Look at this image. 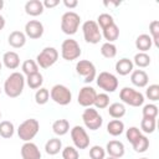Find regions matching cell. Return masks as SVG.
Segmentation results:
<instances>
[{
  "label": "cell",
  "instance_id": "6da1fadb",
  "mask_svg": "<svg viewBox=\"0 0 159 159\" xmlns=\"http://www.w3.org/2000/svg\"><path fill=\"white\" fill-rule=\"evenodd\" d=\"M25 83H26V81H25V77L22 73L12 72V73H10V76H7V78L4 82V92L7 97L16 98L22 93Z\"/></svg>",
  "mask_w": 159,
  "mask_h": 159
},
{
  "label": "cell",
  "instance_id": "7a4b0ae2",
  "mask_svg": "<svg viewBox=\"0 0 159 159\" xmlns=\"http://www.w3.org/2000/svg\"><path fill=\"white\" fill-rule=\"evenodd\" d=\"M40 130V123L35 118H29L20 123L17 128V135L19 138L25 143V142H31L36 137V134Z\"/></svg>",
  "mask_w": 159,
  "mask_h": 159
},
{
  "label": "cell",
  "instance_id": "3957f363",
  "mask_svg": "<svg viewBox=\"0 0 159 159\" xmlns=\"http://www.w3.org/2000/svg\"><path fill=\"white\" fill-rule=\"evenodd\" d=\"M81 16L75 11H66L61 16V30L66 35H75L80 27Z\"/></svg>",
  "mask_w": 159,
  "mask_h": 159
},
{
  "label": "cell",
  "instance_id": "277c9868",
  "mask_svg": "<svg viewBox=\"0 0 159 159\" xmlns=\"http://www.w3.org/2000/svg\"><path fill=\"white\" fill-rule=\"evenodd\" d=\"M119 98L123 104L130 107H140L144 103V94L132 87H123L119 92Z\"/></svg>",
  "mask_w": 159,
  "mask_h": 159
},
{
  "label": "cell",
  "instance_id": "5b68a950",
  "mask_svg": "<svg viewBox=\"0 0 159 159\" xmlns=\"http://www.w3.org/2000/svg\"><path fill=\"white\" fill-rule=\"evenodd\" d=\"M82 32H83V39L86 42L96 45L102 40V32L99 26L97 25L96 21L93 20H87L82 25Z\"/></svg>",
  "mask_w": 159,
  "mask_h": 159
},
{
  "label": "cell",
  "instance_id": "8992f818",
  "mask_svg": "<svg viewBox=\"0 0 159 159\" xmlns=\"http://www.w3.org/2000/svg\"><path fill=\"white\" fill-rule=\"evenodd\" d=\"M82 120H83L84 127L87 129H89V130H97L103 124L102 116L98 113V111L96 108H92V107H88V108H86L83 111V113H82Z\"/></svg>",
  "mask_w": 159,
  "mask_h": 159
},
{
  "label": "cell",
  "instance_id": "52a82bcc",
  "mask_svg": "<svg viewBox=\"0 0 159 159\" xmlns=\"http://www.w3.org/2000/svg\"><path fill=\"white\" fill-rule=\"evenodd\" d=\"M57 60H58V51L51 46L45 47L36 56V63L41 68H50L57 62Z\"/></svg>",
  "mask_w": 159,
  "mask_h": 159
},
{
  "label": "cell",
  "instance_id": "ba28073f",
  "mask_svg": "<svg viewBox=\"0 0 159 159\" xmlns=\"http://www.w3.org/2000/svg\"><path fill=\"white\" fill-rule=\"evenodd\" d=\"M76 73L81 77H83L84 83H91L97 77L96 66L93 65V62H91L88 60H80L76 63Z\"/></svg>",
  "mask_w": 159,
  "mask_h": 159
},
{
  "label": "cell",
  "instance_id": "9c48e42d",
  "mask_svg": "<svg viewBox=\"0 0 159 159\" xmlns=\"http://www.w3.org/2000/svg\"><path fill=\"white\" fill-rule=\"evenodd\" d=\"M50 97L55 103H57L60 106H67L72 101V93H71L70 88L66 87L65 84H60V83L55 84L51 88Z\"/></svg>",
  "mask_w": 159,
  "mask_h": 159
},
{
  "label": "cell",
  "instance_id": "30bf717a",
  "mask_svg": "<svg viewBox=\"0 0 159 159\" xmlns=\"http://www.w3.org/2000/svg\"><path fill=\"white\" fill-rule=\"evenodd\" d=\"M82 51L78 42L73 39H66L61 45V56L66 61H75L81 56Z\"/></svg>",
  "mask_w": 159,
  "mask_h": 159
},
{
  "label": "cell",
  "instance_id": "8fae6325",
  "mask_svg": "<svg viewBox=\"0 0 159 159\" xmlns=\"http://www.w3.org/2000/svg\"><path fill=\"white\" fill-rule=\"evenodd\" d=\"M96 82L101 89H103L104 92H109V93H113L118 88V84H119L118 78L113 73L107 72V71L101 72L96 77Z\"/></svg>",
  "mask_w": 159,
  "mask_h": 159
},
{
  "label": "cell",
  "instance_id": "7c38bea8",
  "mask_svg": "<svg viewBox=\"0 0 159 159\" xmlns=\"http://www.w3.org/2000/svg\"><path fill=\"white\" fill-rule=\"evenodd\" d=\"M71 139L76 149H87L89 147V137L82 125H75L71 129Z\"/></svg>",
  "mask_w": 159,
  "mask_h": 159
},
{
  "label": "cell",
  "instance_id": "4fadbf2b",
  "mask_svg": "<svg viewBox=\"0 0 159 159\" xmlns=\"http://www.w3.org/2000/svg\"><path fill=\"white\" fill-rule=\"evenodd\" d=\"M96 96H97V92L93 87L91 86H83L80 92H78V96H77V102L80 106L84 107V108H88V107H92L93 103H94V99H96Z\"/></svg>",
  "mask_w": 159,
  "mask_h": 159
},
{
  "label": "cell",
  "instance_id": "5bb4252c",
  "mask_svg": "<svg viewBox=\"0 0 159 159\" xmlns=\"http://www.w3.org/2000/svg\"><path fill=\"white\" fill-rule=\"evenodd\" d=\"M25 35L31 40H37L43 35V25L39 20H30L25 24Z\"/></svg>",
  "mask_w": 159,
  "mask_h": 159
},
{
  "label": "cell",
  "instance_id": "9a60e30c",
  "mask_svg": "<svg viewBox=\"0 0 159 159\" xmlns=\"http://www.w3.org/2000/svg\"><path fill=\"white\" fill-rule=\"evenodd\" d=\"M20 153L22 159H41V152L32 142H25L20 149Z\"/></svg>",
  "mask_w": 159,
  "mask_h": 159
},
{
  "label": "cell",
  "instance_id": "2e32d148",
  "mask_svg": "<svg viewBox=\"0 0 159 159\" xmlns=\"http://www.w3.org/2000/svg\"><path fill=\"white\" fill-rule=\"evenodd\" d=\"M106 153L108 154V157H113V158H122L125 153V148H124V144L120 142V140H109L106 145Z\"/></svg>",
  "mask_w": 159,
  "mask_h": 159
},
{
  "label": "cell",
  "instance_id": "e0dca14e",
  "mask_svg": "<svg viewBox=\"0 0 159 159\" xmlns=\"http://www.w3.org/2000/svg\"><path fill=\"white\" fill-rule=\"evenodd\" d=\"M130 82L138 88H144L148 86L149 77L144 70H133L130 73Z\"/></svg>",
  "mask_w": 159,
  "mask_h": 159
},
{
  "label": "cell",
  "instance_id": "ac0fdd59",
  "mask_svg": "<svg viewBox=\"0 0 159 159\" xmlns=\"http://www.w3.org/2000/svg\"><path fill=\"white\" fill-rule=\"evenodd\" d=\"M7 42L11 47L14 48H21L25 46L26 43V35L25 32L22 31H19V30H15L12 32H10L9 37H7Z\"/></svg>",
  "mask_w": 159,
  "mask_h": 159
},
{
  "label": "cell",
  "instance_id": "d6986e66",
  "mask_svg": "<svg viewBox=\"0 0 159 159\" xmlns=\"http://www.w3.org/2000/svg\"><path fill=\"white\" fill-rule=\"evenodd\" d=\"M114 68H116V72H117L118 75H120V76H127V75H129V73L133 72L134 65H133V61H132V60H129V58H127V57H123V58H120V60H118V61L116 62Z\"/></svg>",
  "mask_w": 159,
  "mask_h": 159
},
{
  "label": "cell",
  "instance_id": "ffe728a7",
  "mask_svg": "<svg viewBox=\"0 0 159 159\" xmlns=\"http://www.w3.org/2000/svg\"><path fill=\"white\" fill-rule=\"evenodd\" d=\"M2 65L9 70H16L20 66V56L15 51H7L2 55Z\"/></svg>",
  "mask_w": 159,
  "mask_h": 159
},
{
  "label": "cell",
  "instance_id": "44dd1931",
  "mask_svg": "<svg viewBox=\"0 0 159 159\" xmlns=\"http://www.w3.org/2000/svg\"><path fill=\"white\" fill-rule=\"evenodd\" d=\"M43 4L40 0H29L25 4V12L30 16H39L43 12Z\"/></svg>",
  "mask_w": 159,
  "mask_h": 159
},
{
  "label": "cell",
  "instance_id": "7402d4cb",
  "mask_svg": "<svg viewBox=\"0 0 159 159\" xmlns=\"http://www.w3.org/2000/svg\"><path fill=\"white\" fill-rule=\"evenodd\" d=\"M102 37H104V40H107V42H114L116 40H118L119 37V27L117 26V24H112L107 27H104L102 31Z\"/></svg>",
  "mask_w": 159,
  "mask_h": 159
},
{
  "label": "cell",
  "instance_id": "603a6c76",
  "mask_svg": "<svg viewBox=\"0 0 159 159\" xmlns=\"http://www.w3.org/2000/svg\"><path fill=\"white\" fill-rule=\"evenodd\" d=\"M153 46V41L148 34H142L135 39V47L139 52H147Z\"/></svg>",
  "mask_w": 159,
  "mask_h": 159
},
{
  "label": "cell",
  "instance_id": "cb8c5ba5",
  "mask_svg": "<svg viewBox=\"0 0 159 159\" xmlns=\"http://www.w3.org/2000/svg\"><path fill=\"white\" fill-rule=\"evenodd\" d=\"M62 150V142L60 138H51L45 144V152L48 155H56Z\"/></svg>",
  "mask_w": 159,
  "mask_h": 159
},
{
  "label": "cell",
  "instance_id": "d4e9b609",
  "mask_svg": "<svg viewBox=\"0 0 159 159\" xmlns=\"http://www.w3.org/2000/svg\"><path fill=\"white\" fill-rule=\"evenodd\" d=\"M70 130V122L67 119H57L52 123V132L58 135V137H62L65 134H67Z\"/></svg>",
  "mask_w": 159,
  "mask_h": 159
},
{
  "label": "cell",
  "instance_id": "484cf974",
  "mask_svg": "<svg viewBox=\"0 0 159 159\" xmlns=\"http://www.w3.org/2000/svg\"><path fill=\"white\" fill-rule=\"evenodd\" d=\"M107 132L112 137H118L124 132V123L120 119H112L107 124Z\"/></svg>",
  "mask_w": 159,
  "mask_h": 159
},
{
  "label": "cell",
  "instance_id": "4316f807",
  "mask_svg": "<svg viewBox=\"0 0 159 159\" xmlns=\"http://www.w3.org/2000/svg\"><path fill=\"white\" fill-rule=\"evenodd\" d=\"M107 108H108V114L114 119H120L125 114V111H127L125 106L120 102H114V103L109 104Z\"/></svg>",
  "mask_w": 159,
  "mask_h": 159
},
{
  "label": "cell",
  "instance_id": "83f0119b",
  "mask_svg": "<svg viewBox=\"0 0 159 159\" xmlns=\"http://www.w3.org/2000/svg\"><path fill=\"white\" fill-rule=\"evenodd\" d=\"M132 147H133L134 152H137V153H144V152H147L148 148H149V139H148V137L144 135V134H140L132 143Z\"/></svg>",
  "mask_w": 159,
  "mask_h": 159
},
{
  "label": "cell",
  "instance_id": "f1b7e54d",
  "mask_svg": "<svg viewBox=\"0 0 159 159\" xmlns=\"http://www.w3.org/2000/svg\"><path fill=\"white\" fill-rule=\"evenodd\" d=\"M25 81H26V84L31 89H39V88H41V86L43 83V77H42V75L40 72H37V73L26 76Z\"/></svg>",
  "mask_w": 159,
  "mask_h": 159
},
{
  "label": "cell",
  "instance_id": "f546056e",
  "mask_svg": "<svg viewBox=\"0 0 159 159\" xmlns=\"http://www.w3.org/2000/svg\"><path fill=\"white\" fill-rule=\"evenodd\" d=\"M15 133V127L10 120L0 122V137L5 139H10Z\"/></svg>",
  "mask_w": 159,
  "mask_h": 159
},
{
  "label": "cell",
  "instance_id": "4dcf8cb0",
  "mask_svg": "<svg viewBox=\"0 0 159 159\" xmlns=\"http://www.w3.org/2000/svg\"><path fill=\"white\" fill-rule=\"evenodd\" d=\"M133 65L138 66L139 68H145L150 65V56L147 52H138L134 55Z\"/></svg>",
  "mask_w": 159,
  "mask_h": 159
},
{
  "label": "cell",
  "instance_id": "1f68e13d",
  "mask_svg": "<svg viewBox=\"0 0 159 159\" xmlns=\"http://www.w3.org/2000/svg\"><path fill=\"white\" fill-rule=\"evenodd\" d=\"M101 55L106 58H113L117 55V46L112 42H104L101 46Z\"/></svg>",
  "mask_w": 159,
  "mask_h": 159
},
{
  "label": "cell",
  "instance_id": "d6a6232c",
  "mask_svg": "<svg viewBox=\"0 0 159 159\" xmlns=\"http://www.w3.org/2000/svg\"><path fill=\"white\" fill-rule=\"evenodd\" d=\"M21 70H22V75L30 76V75H34V73H37L39 72V66H37L36 61H34V60H26V61L22 62Z\"/></svg>",
  "mask_w": 159,
  "mask_h": 159
},
{
  "label": "cell",
  "instance_id": "836d02e7",
  "mask_svg": "<svg viewBox=\"0 0 159 159\" xmlns=\"http://www.w3.org/2000/svg\"><path fill=\"white\" fill-rule=\"evenodd\" d=\"M149 32H150V39L153 41V45L155 47H159V21L153 20L149 24Z\"/></svg>",
  "mask_w": 159,
  "mask_h": 159
},
{
  "label": "cell",
  "instance_id": "e575fe53",
  "mask_svg": "<svg viewBox=\"0 0 159 159\" xmlns=\"http://www.w3.org/2000/svg\"><path fill=\"white\" fill-rule=\"evenodd\" d=\"M50 99V91L45 87H41L39 89H36V93H35V102L40 106H43L48 102Z\"/></svg>",
  "mask_w": 159,
  "mask_h": 159
},
{
  "label": "cell",
  "instance_id": "d590c367",
  "mask_svg": "<svg viewBox=\"0 0 159 159\" xmlns=\"http://www.w3.org/2000/svg\"><path fill=\"white\" fill-rule=\"evenodd\" d=\"M142 114L143 118H150V119H155L158 116V106L154 103H148L144 104L143 109H142Z\"/></svg>",
  "mask_w": 159,
  "mask_h": 159
},
{
  "label": "cell",
  "instance_id": "8d00e7d4",
  "mask_svg": "<svg viewBox=\"0 0 159 159\" xmlns=\"http://www.w3.org/2000/svg\"><path fill=\"white\" fill-rule=\"evenodd\" d=\"M157 128V120L150 118H143L140 122V132H144L147 134H150Z\"/></svg>",
  "mask_w": 159,
  "mask_h": 159
},
{
  "label": "cell",
  "instance_id": "74e56055",
  "mask_svg": "<svg viewBox=\"0 0 159 159\" xmlns=\"http://www.w3.org/2000/svg\"><path fill=\"white\" fill-rule=\"evenodd\" d=\"M93 106L96 107V109H104V108H107L109 106V96L107 93H99V94L97 93Z\"/></svg>",
  "mask_w": 159,
  "mask_h": 159
},
{
  "label": "cell",
  "instance_id": "f35d334b",
  "mask_svg": "<svg viewBox=\"0 0 159 159\" xmlns=\"http://www.w3.org/2000/svg\"><path fill=\"white\" fill-rule=\"evenodd\" d=\"M112 24H114V19H113L112 15H109L107 12H103V14L98 15V17H97V25L99 26L101 30H103L104 27H107V26H109Z\"/></svg>",
  "mask_w": 159,
  "mask_h": 159
},
{
  "label": "cell",
  "instance_id": "ab89813d",
  "mask_svg": "<svg viewBox=\"0 0 159 159\" xmlns=\"http://www.w3.org/2000/svg\"><path fill=\"white\" fill-rule=\"evenodd\" d=\"M145 97L153 102L159 101V84H149L145 89Z\"/></svg>",
  "mask_w": 159,
  "mask_h": 159
},
{
  "label": "cell",
  "instance_id": "60d3db41",
  "mask_svg": "<svg viewBox=\"0 0 159 159\" xmlns=\"http://www.w3.org/2000/svg\"><path fill=\"white\" fill-rule=\"evenodd\" d=\"M80 153L73 145H67L62 149V159H78Z\"/></svg>",
  "mask_w": 159,
  "mask_h": 159
},
{
  "label": "cell",
  "instance_id": "b9f144b4",
  "mask_svg": "<svg viewBox=\"0 0 159 159\" xmlns=\"http://www.w3.org/2000/svg\"><path fill=\"white\" fill-rule=\"evenodd\" d=\"M89 158L91 159H104L106 158V149L101 145H93L89 148Z\"/></svg>",
  "mask_w": 159,
  "mask_h": 159
},
{
  "label": "cell",
  "instance_id": "7bdbcfd3",
  "mask_svg": "<svg viewBox=\"0 0 159 159\" xmlns=\"http://www.w3.org/2000/svg\"><path fill=\"white\" fill-rule=\"evenodd\" d=\"M142 134V132H140V129L138 128V127H129L127 130H125V138L128 139V142L132 144L139 135Z\"/></svg>",
  "mask_w": 159,
  "mask_h": 159
},
{
  "label": "cell",
  "instance_id": "ee69618b",
  "mask_svg": "<svg viewBox=\"0 0 159 159\" xmlns=\"http://www.w3.org/2000/svg\"><path fill=\"white\" fill-rule=\"evenodd\" d=\"M42 4H43V7L52 9V7H56L60 4V1L58 0H45V1H42Z\"/></svg>",
  "mask_w": 159,
  "mask_h": 159
},
{
  "label": "cell",
  "instance_id": "f6af8a7d",
  "mask_svg": "<svg viewBox=\"0 0 159 159\" xmlns=\"http://www.w3.org/2000/svg\"><path fill=\"white\" fill-rule=\"evenodd\" d=\"M63 5L67 7V9H75L77 5H78V1L77 0H63Z\"/></svg>",
  "mask_w": 159,
  "mask_h": 159
},
{
  "label": "cell",
  "instance_id": "bcb514c9",
  "mask_svg": "<svg viewBox=\"0 0 159 159\" xmlns=\"http://www.w3.org/2000/svg\"><path fill=\"white\" fill-rule=\"evenodd\" d=\"M119 4H120L119 1H116V2H113V1H109V2H108V1H104V5H106V6H117V5H119Z\"/></svg>",
  "mask_w": 159,
  "mask_h": 159
},
{
  "label": "cell",
  "instance_id": "7dc6e473",
  "mask_svg": "<svg viewBox=\"0 0 159 159\" xmlns=\"http://www.w3.org/2000/svg\"><path fill=\"white\" fill-rule=\"evenodd\" d=\"M4 27H5V19H4V16L0 14V31H1Z\"/></svg>",
  "mask_w": 159,
  "mask_h": 159
},
{
  "label": "cell",
  "instance_id": "c3c4849f",
  "mask_svg": "<svg viewBox=\"0 0 159 159\" xmlns=\"http://www.w3.org/2000/svg\"><path fill=\"white\" fill-rule=\"evenodd\" d=\"M2 7H4V1L0 0V10H2Z\"/></svg>",
  "mask_w": 159,
  "mask_h": 159
},
{
  "label": "cell",
  "instance_id": "681fc988",
  "mask_svg": "<svg viewBox=\"0 0 159 159\" xmlns=\"http://www.w3.org/2000/svg\"><path fill=\"white\" fill-rule=\"evenodd\" d=\"M104 159H117V158H113V157H108V158H104Z\"/></svg>",
  "mask_w": 159,
  "mask_h": 159
},
{
  "label": "cell",
  "instance_id": "f907efd6",
  "mask_svg": "<svg viewBox=\"0 0 159 159\" xmlns=\"http://www.w3.org/2000/svg\"><path fill=\"white\" fill-rule=\"evenodd\" d=\"M1 68H2V63L0 62V71H1Z\"/></svg>",
  "mask_w": 159,
  "mask_h": 159
},
{
  "label": "cell",
  "instance_id": "816d5d0a",
  "mask_svg": "<svg viewBox=\"0 0 159 159\" xmlns=\"http://www.w3.org/2000/svg\"><path fill=\"white\" fill-rule=\"evenodd\" d=\"M139 159H148V158H144V157H143V158H139Z\"/></svg>",
  "mask_w": 159,
  "mask_h": 159
},
{
  "label": "cell",
  "instance_id": "f5cc1de1",
  "mask_svg": "<svg viewBox=\"0 0 159 159\" xmlns=\"http://www.w3.org/2000/svg\"><path fill=\"white\" fill-rule=\"evenodd\" d=\"M0 119H1V111H0Z\"/></svg>",
  "mask_w": 159,
  "mask_h": 159
},
{
  "label": "cell",
  "instance_id": "db71d44e",
  "mask_svg": "<svg viewBox=\"0 0 159 159\" xmlns=\"http://www.w3.org/2000/svg\"><path fill=\"white\" fill-rule=\"evenodd\" d=\"M0 93H1V88H0Z\"/></svg>",
  "mask_w": 159,
  "mask_h": 159
}]
</instances>
